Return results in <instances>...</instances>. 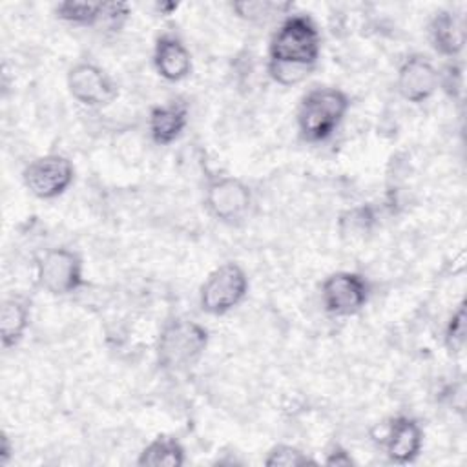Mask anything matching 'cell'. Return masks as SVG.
Wrapping results in <instances>:
<instances>
[{
    "instance_id": "6da1fadb",
    "label": "cell",
    "mask_w": 467,
    "mask_h": 467,
    "mask_svg": "<svg viewBox=\"0 0 467 467\" xmlns=\"http://www.w3.org/2000/svg\"><path fill=\"white\" fill-rule=\"evenodd\" d=\"M321 51V36L306 15L288 16L270 42V77L283 86H292L308 77Z\"/></svg>"
},
{
    "instance_id": "7a4b0ae2",
    "label": "cell",
    "mask_w": 467,
    "mask_h": 467,
    "mask_svg": "<svg viewBox=\"0 0 467 467\" xmlns=\"http://www.w3.org/2000/svg\"><path fill=\"white\" fill-rule=\"evenodd\" d=\"M350 100L339 88L310 89L299 104L297 126L306 142L327 140L341 124L348 111Z\"/></svg>"
},
{
    "instance_id": "3957f363",
    "label": "cell",
    "mask_w": 467,
    "mask_h": 467,
    "mask_svg": "<svg viewBox=\"0 0 467 467\" xmlns=\"http://www.w3.org/2000/svg\"><path fill=\"white\" fill-rule=\"evenodd\" d=\"M208 345V330L192 321L177 317L170 321L157 341V359L162 368L181 370L193 365Z\"/></svg>"
},
{
    "instance_id": "277c9868",
    "label": "cell",
    "mask_w": 467,
    "mask_h": 467,
    "mask_svg": "<svg viewBox=\"0 0 467 467\" xmlns=\"http://www.w3.org/2000/svg\"><path fill=\"white\" fill-rule=\"evenodd\" d=\"M248 292V277L237 263L217 266L201 286L199 303L210 316H223L235 308Z\"/></svg>"
},
{
    "instance_id": "5b68a950",
    "label": "cell",
    "mask_w": 467,
    "mask_h": 467,
    "mask_svg": "<svg viewBox=\"0 0 467 467\" xmlns=\"http://www.w3.org/2000/svg\"><path fill=\"white\" fill-rule=\"evenodd\" d=\"M36 279L46 292L67 296L84 285L82 259L73 250L51 248L38 261Z\"/></svg>"
},
{
    "instance_id": "8992f818",
    "label": "cell",
    "mask_w": 467,
    "mask_h": 467,
    "mask_svg": "<svg viewBox=\"0 0 467 467\" xmlns=\"http://www.w3.org/2000/svg\"><path fill=\"white\" fill-rule=\"evenodd\" d=\"M24 184L38 199H55L73 182L75 170L69 159L49 153L31 161L24 168Z\"/></svg>"
},
{
    "instance_id": "52a82bcc",
    "label": "cell",
    "mask_w": 467,
    "mask_h": 467,
    "mask_svg": "<svg viewBox=\"0 0 467 467\" xmlns=\"http://www.w3.org/2000/svg\"><path fill=\"white\" fill-rule=\"evenodd\" d=\"M370 285L356 272L330 274L321 286V301L332 316H354L368 301Z\"/></svg>"
},
{
    "instance_id": "ba28073f",
    "label": "cell",
    "mask_w": 467,
    "mask_h": 467,
    "mask_svg": "<svg viewBox=\"0 0 467 467\" xmlns=\"http://www.w3.org/2000/svg\"><path fill=\"white\" fill-rule=\"evenodd\" d=\"M67 89L77 102L89 108L106 106L119 95L111 77L99 66L88 62H80L69 69Z\"/></svg>"
},
{
    "instance_id": "9c48e42d",
    "label": "cell",
    "mask_w": 467,
    "mask_h": 467,
    "mask_svg": "<svg viewBox=\"0 0 467 467\" xmlns=\"http://www.w3.org/2000/svg\"><path fill=\"white\" fill-rule=\"evenodd\" d=\"M204 201L206 208L215 219L234 223L246 213L252 195L250 188L243 181L235 177H219L208 184Z\"/></svg>"
},
{
    "instance_id": "30bf717a",
    "label": "cell",
    "mask_w": 467,
    "mask_h": 467,
    "mask_svg": "<svg viewBox=\"0 0 467 467\" xmlns=\"http://www.w3.org/2000/svg\"><path fill=\"white\" fill-rule=\"evenodd\" d=\"M396 86L405 100L420 104L440 86V73L427 57L410 55L398 69Z\"/></svg>"
},
{
    "instance_id": "8fae6325",
    "label": "cell",
    "mask_w": 467,
    "mask_h": 467,
    "mask_svg": "<svg viewBox=\"0 0 467 467\" xmlns=\"http://www.w3.org/2000/svg\"><path fill=\"white\" fill-rule=\"evenodd\" d=\"M385 452L394 463H410L418 458L423 445V431L420 423L407 416L392 418L385 438Z\"/></svg>"
},
{
    "instance_id": "7c38bea8",
    "label": "cell",
    "mask_w": 467,
    "mask_h": 467,
    "mask_svg": "<svg viewBox=\"0 0 467 467\" xmlns=\"http://www.w3.org/2000/svg\"><path fill=\"white\" fill-rule=\"evenodd\" d=\"M153 66L162 78L170 82H177L190 75L192 55L177 36L162 35L155 42Z\"/></svg>"
},
{
    "instance_id": "4fadbf2b",
    "label": "cell",
    "mask_w": 467,
    "mask_h": 467,
    "mask_svg": "<svg viewBox=\"0 0 467 467\" xmlns=\"http://www.w3.org/2000/svg\"><path fill=\"white\" fill-rule=\"evenodd\" d=\"M188 124V109L182 104L155 106L150 111V133L155 144L168 146L181 137Z\"/></svg>"
},
{
    "instance_id": "5bb4252c",
    "label": "cell",
    "mask_w": 467,
    "mask_h": 467,
    "mask_svg": "<svg viewBox=\"0 0 467 467\" xmlns=\"http://www.w3.org/2000/svg\"><path fill=\"white\" fill-rule=\"evenodd\" d=\"M431 42L440 55L456 57L465 44V27L462 16L451 11H440L434 15L431 27Z\"/></svg>"
},
{
    "instance_id": "9a60e30c",
    "label": "cell",
    "mask_w": 467,
    "mask_h": 467,
    "mask_svg": "<svg viewBox=\"0 0 467 467\" xmlns=\"http://www.w3.org/2000/svg\"><path fill=\"white\" fill-rule=\"evenodd\" d=\"M29 325V308L18 297H9L0 310V337L4 348L15 347Z\"/></svg>"
},
{
    "instance_id": "2e32d148",
    "label": "cell",
    "mask_w": 467,
    "mask_h": 467,
    "mask_svg": "<svg viewBox=\"0 0 467 467\" xmlns=\"http://www.w3.org/2000/svg\"><path fill=\"white\" fill-rule=\"evenodd\" d=\"M184 449L175 438L159 436L150 441L139 454L140 467H181L184 463Z\"/></svg>"
},
{
    "instance_id": "e0dca14e",
    "label": "cell",
    "mask_w": 467,
    "mask_h": 467,
    "mask_svg": "<svg viewBox=\"0 0 467 467\" xmlns=\"http://www.w3.org/2000/svg\"><path fill=\"white\" fill-rule=\"evenodd\" d=\"M104 2H78L67 0L57 5V16L77 26H93L102 20Z\"/></svg>"
},
{
    "instance_id": "ac0fdd59",
    "label": "cell",
    "mask_w": 467,
    "mask_h": 467,
    "mask_svg": "<svg viewBox=\"0 0 467 467\" xmlns=\"http://www.w3.org/2000/svg\"><path fill=\"white\" fill-rule=\"evenodd\" d=\"M306 463H314V460H310L297 447L283 445V443L270 449L265 458V465H268V467H299V465H306Z\"/></svg>"
},
{
    "instance_id": "d6986e66",
    "label": "cell",
    "mask_w": 467,
    "mask_h": 467,
    "mask_svg": "<svg viewBox=\"0 0 467 467\" xmlns=\"http://www.w3.org/2000/svg\"><path fill=\"white\" fill-rule=\"evenodd\" d=\"M288 4H275V2H237L232 5V9L248 20H257V18H266L274 15L279 9H288Z\"/></svg>"
},
{
    "instance_id": "ffe728a7",
    "label": "cell",
    "mask_w": 467,
    "mask_h": 467,
    "mask_svg": "<svg viewBox=\"0 0 467 467\" xmlns=\"http://www.w3.org/2000/svg\"><path fill=\"white\" fill-rule=\"evenodd\" d=\"M445 341L451 350H460L465 343V305L462 303L458 310L449 319L447 330H445Z\"/></svg>"
},
{
    "instance_id": "44dd1931",
    "label": "cell",
    "mask_w": 467,
    "mask_h": 467,
    "mask_svg": "<svg viewBox=\"0 0 467 467\" xmlns=\"http://www.w3.org/2000/svg\"><path fill=\"white\" fill-rule=\"evenodd\" d=\"M325 463H327V465H341V467H347V465H354V460H352V456H350L343 447H334V449L327 454Z\"/></svg>"
},
{
    "instance_id": "7402d4cb",
    "label": "cell",
    "mask_w": 467,
    "mask_h": 467,
    "mask_svg": "<svg viewBox=\"0 0 467 467\" xmlns=\"http://www.w3.org/2000/svg\"><path fill=\"white\" fill-rule=\"evenodd\" d=\"M11 452H13V445L9 441V436L2 434V440H0V463L2 465H5L9 462Z\"/></svg>"
}]
</instances>
